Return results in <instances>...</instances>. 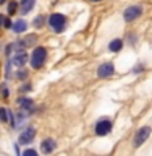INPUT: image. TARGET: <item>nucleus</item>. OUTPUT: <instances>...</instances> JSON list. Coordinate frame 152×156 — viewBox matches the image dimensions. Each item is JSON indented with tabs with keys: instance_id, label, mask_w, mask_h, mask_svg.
<instances>
[{
	"instance_id": "nucleus-1",
	"label": "nucleus",
	"mask_w": 152,
	"mask_h": 156,
	"mask_svg": "<svg viewBox=\"0 0 152 156\" xmlns=\"http://www.w3.org/2000/svg\"><path fill=\"white\" fill-rule=\"evenodd\" d=\"M46 58H47V51L44 47H36L34 49V52H32V55H31V65L32 68H41L44 65V62H46Z\"/></svg>"
},
{
	"instance_id": "nucleus-2",
	"label": "nucleus",
	"mask_w": 152,
	"mask_h": 156,
	"mask_svg": "<svg viewBox=\"0 0 152 156\" xmlns=\"http://www.w3.org/2000/svg\"><path fill=\"white\" fill-rule=\"evenodd\" d=\"M65 23H66V20L62 13H53V15H50V18H49V24L52 26V29L55 33H62L63 29H65Z\"/></svg>"
},
{
	"instance_id": "nucleus-3",
	"label": "nucleus",
	"mask_w": 152,
	"mask_h": 156,
	"mask_svg": "<svg viewBox=\"0 0 152 156\" xmlns=\"http://www.w3.org/2000/svg\"><path fill=\"white\" fill-rule=\"evenodd\" d=\"M141 15H143V7L133 5V7H128L123 12V18H125V21H133V20L139 18Z\"/></svg>"
},
{
	"instance_id": "nucleus-4",
	"label": "nucleus",
	"mask_w": 152,
	"mask_h": 156,
	"mask_svg": "<svg viewBox=\"0 0 152 156\" xmlns=\"http://www.w3.org/2000/svg\"><path fill=\"white\" fill-rule=\"evenodd\" d=\"M149 135H150V127H141V129L136 132V135H134L133 145L136 146V148H138V146H141L146 140L149 138Z\"/></svg>"
},
{
	"instance_id": "nucleus-5",
	"label": "nucleus",
	"mask_w": 152,
	"mask_h": 156,
	"mask_svg": "<svg viewBox=\"0 0 152 156\" xmlns=\"http://www.w3.org/2000/svg\"><path fill=\"white\" fill-rule=\"evenodd\" d=\"M113 72H115L113 63L105 62V63H102V65L99 67V70H97V76H99V78H109V76L113 75Z\"/></svg>"
},
{
	"instance_id": "nucleus-6",
	"label": "nucleus",
	"mask_w": 152,
	"mask_h": 156,
	"mask_svg": "<svg viewBox=\"0 0 152 156\" xmlns=\"http://www.w3.org/2000/svg\"><path fill=\"white\" fill-rule=\"evenodd\" d=\"M34 136H36V129H34V127H28V129L24 132H21V135H19V143L21 145L31 143L34 140Z\"/></svg>"
},
{
	"instance_id": "nucleus-7",
	"label": "nucleus",
	"mask_w": 152,
	"mask_h": 156,
	"mask_svg": "<svg viewBox=\"0 0 152 156\" xmlns=\"http://www.w3.org/2000/svg\"><path fill=\"white\" fill-rule=\"evenodd\" d=\"M110 130H112V122L110 120H100L99 124L96 125V133L100 135V136L110 133Z\"/></svg>"
},
{
	"instance_id": "nucleus-8",
	"label": "nucleus",
	"mask_w": 152,
	"mask_h": 156,
	"mask_svg": "<svg viewBox=\"0 0 152 156\" xmlns=\"http://www.w3.org/2000/svg\"><path fill=\"white\" fill-rule=\"evenodd\" d=\"M26 60H28V54L24 52V51H19L16 55H15L12 58V62H13V65H16V67H23V65H26Z\"/></svg>"
},
{
	"instance_id": "nucleus-9",
	"label": "nucleus",
	"mask_w": 152,
	"mask_h": 156,
	"mask_svg": "<svg viewBox=\"0 0 152 156\" xmlns=\"http://www.w3.org/2000/svg\"><path fill=\"white\" fill-rule=\"evenodd\" d=\"M41 150H42V153H46V154H50L53 150H55V141H53L52 138H47V140H44L42 143H41Z\"/></svg>"
},
{
	"instance_id": "nucleus-10",
	"label": "nucleus",
	"mask_w": 152,
	"mask_h": 156,
	"mask_svg": "<svg viewBox=\"0 0 152 156\" xmlns=\"http://www.w3.org/2000/svg\"><path fill=\"white\" fill-rule=\"evenodd\" d=\"M36 36L34 34H29V36H26L24 39H21V41H18V47H21V49H26L29 46H32L34 42H36Z\"/></svg>"
},
{
	"instance_id": "nucleus-11",
	"label": "nucleus",
	"mask_w": 152,
	"mask_h": 156,
	"mask_svg": "<svg viewBox=\"0 0 152 156\" xmlns=\"http://www.w3.org/2000/svg\"><path fill=\"white\" fill-rule=\"evenodd\" d=\"M28 28V23L24 21V20H18V21H15V24L12 26V29L15 33H24Z\"/></svg>"
},
{
	"instance_id": "nucleus-12",
	"label": "nucleus",
	"mask_w": 152,
	"mask_h": 156,
	"mask_svg": "<svg viewBox=\"0 0 152 156\" xmlns=\"http://www.w3.org/2000/svg\"><path fill=\"white\" fill-rule=\"evenodd\" d=\"M19 107L26 112H32L34 111V102L31 99H19Z\"/></svg>"
},
{
	"instance_id": "nucleus-13",
	"label": "nucleus",
	"mask_w": 152,
	"mask_h": 156,
	"mask_svg": "<svg viewBox=\"0 0 152 156\" xmlns=\"http://www.w3.org/2000/svg\"><path fill=\"white\" fill-rule=\"evenodd\" d=\"M121 47H123V42H121V39H113V41L109 44V49H110L112 52H118Z\"/></svg>"
},
{
	"instance_id": "nucleus-14",
	"label": "nucleus",
	"mask_w": 152,
	"mask_h": 156,
	"mask_svg": "<svg viewBox=\"0 0 152 156\" xmlns=\"http://www.w3.org/2000/svg\"><path fill=\"white\" fill-rule=\"evenodd\" d=\"M32 7H34V0H21V12L23 13L31 12Z\"/></svg>"
},
{
	"instance_id": "nucleus-15",
	"label": "nucleus",
	"mask_w": 152,
	"mask_h": 156,
	"mask_svg": "<svg viewBox=\"0 0 152 156\" xmlns=\"http://www.w3.org/2000/svg\"><path fill=\"white\" fill-rule=\"evenodd\" d=\"M0 120H2V122L8 120V111L3 109V107H0Z\"/></svg>"
},
{
	"instance_id": "nucleus-16",
	"label": "nucleus",
	"mask_w": 152,
	"mask_h": 156,
	"mask_svg": "<svg viewBox=\"0 0 152 156\" xmlns=\"http://www.w3.org/2000/svg\"><path fill=\"white\" fill-rule=\"evenodd\" d=\"M16 8H18V3H16V2L8 3V13H10V15H15V13H16Z\"/></svg>"
},
{
	"instance_id": "nucleus-17",
	"label": "nucleus",
	"mask_w": 152,
	"mask_h": 156,
	"mask_svg": "<svg viewBox=\"0 0 152 156\" xmlns=\"http://www.w3.org/2000/svg\"><path fill=\"white\" fill-rule=\"evenodd\" d=\"M42 21H44V18L37 16L36 20H34V26H36V28H42Z\"/></svg>"
},
{
	"instance_id": "nucleus-18",
	"label": "nucleus",
	"mask_w": 152,
	"mask_h": 156,
	"mask_svg": "<svg viewBox=\"0 0 152 156\" xmlns=\"http://www.w3.org/2000/svg\"><path fill=\"white\" fill-rule=\"evenodd\" d=\"M16 76H18V80H24V78L28 76V72H26V70H19Z\"/></svg>"
},
{
	"instance_id": "nucleus-19",
	"label": "nucleus",
	"mask_w": 152,
	"mask_h": 156,
	"mask_svg": "<svg viewBox=\"0 0 152 156\" xmlns=\"http://www.w3.org/2000/svg\"><path fill=\"white\" fill-rule=\"evenodd\" d=\"M24 156H32V154H37V151L36 150H24Z\"/></svg>"
},
{
	"instance_id": "nucleus-20",
	"label": "nucleus",
	"mask_w": 152,
	"mask_h": 156,
	"mask_svg": "<svg viewBox=\"0 0 152 156\" xmlns=\"http://www.w3.org/2000/svg\"><path fill=\"white\" fill-rule=\"evenodd\" d=\"M3 24H5V28H12V26H13L10 20H5V21H3Z\"/></svg>"
},
{
	"instance_id": "nucleus-21",
	"label": "nucleus",
	"mask_w": 152,
	"mask_h": 156,
	"mask_svg": "<svg viewBox=\"0 0 152 156\" xmlns=\"http://www.w3.org/2000/svg\"><path fill=\"white\" fill-rule=\"evenodd\" d=\"M2 94H3V98H7V96H8V90H7L5 86L2 88Z\"/></svg>"
},
{
	"instance_id": "nucleus-22",
	"label": "nucleus",
	"mask_w": 152,
	"mask_h": 156,
	"mask_svg": "<svg viewBox=\"0 0 152 156\" xmlns=\"http://www.w3.org/2000/svg\"><path fill=\"white\" fill-rule=\"evenodd\" d=\"M2 23H3V18H2V16H0V24H2Z\"/></svg>"
},
{
	"instance_id": "nucleus-23",
	"label": "nucleus",
	"mask_w": 152,
	"mask_h": 156,
	"mask_svg": "<svg viewBox=\"0 0 152 156\" xmlns=\"http://www.w3.org/2000/svg\"><path fill=\"white\" fill-rule=\"evenodd\" d=\"M91 2H100V0H91Z\"/></svg>"
},
{
	"instance_id": "nucleus-24",
	"label": "nucleus",
	"mask_w": 152,
	"mask_h": 156,
	"mask_svg": "<svg viewBox=\"0 0 152 156\" xmlns=\"http://www.w3.org/2000/svg\"><path fill=\"white\" fill-rule=\"evenodd\" d=\"M0 3H5V0H0Z\"/></svg>"
}]
</instances>
